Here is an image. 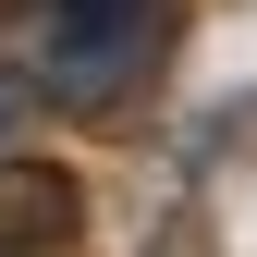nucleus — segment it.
Wrapping results in <instances>:
<instances>
[{
    "label": "nucleus",
    "mask_w": 257,
    "mask_h": 257,
    "mask_svg": "<svg viewBox=\"0 0 257 257\" xmlns=\"http://www.w3.org/2000/svg\"><path fill=\"white\" fill-rule=\"evenodd\" d=\"M49 245H74V172L0 159V257H49Z\"/></svg>",
    "instance_id": "obj_1"
},
{
    "label": "nucleus",
    "mask_w": 257,
    "mask_h": 257,
    "mask_svg": "<svg viewBox=\"0 0 257 257\" xmlns=\"http://www.w3.org/2000/svg\"><path fill=\"white\" fill-rule=\"evenodd\" d=\"M37 13L61 25V61H86V74H110L122 49L159 25V0H37Z\"/></svg>",
    "instance_id": "obj_2"
}]
</instances>
